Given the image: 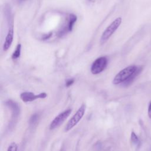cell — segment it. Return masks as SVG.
<instances>
[{
    "label": "cell",
    "instance_id": "9c48e42d",
    "mask_svg": "<svg viewBox=\"0 0 151 151\" xmlns=\"http://www.w3.org/2000/svg\"><path fill=\"white\" fill-rule=\"evenodd\" d=\"M142 70V66L137 67V68L135 71V72L130 76V77L127 81H126L124 83H123V85L124 86H127L130 85L133 81L134 78L140 73Z\"/></svg>",
    "mask_w": 151,
    "mask_h": 151
},
{
    "label": "cell",
    "instance_id": "30bf717a",
    "mask_svg": "<svg viewBox=\"0 0 151 151\" xmlns=\"http://www.w3.org/2000/svg\"><path fill=\"white\" fill-rule=\"evenodd\" d=\"M77 21V17L76 15H74V14H70V17H69V21H68V30L69 31H72L73 28V25L74 24V23L76 22Z\"/></svg>",
    "mask_w": 151,
    "mask_h": 151
},
{
    "label": "cell",
    "instance_id": "7a4b0ae2",
    "mask_svg": "<svg viewBox=\"0 0 151 151\" xmlns=\"http://www.w3.org/2000/svg\"><path fill=\"white\" fill-rule=\"evenodd\" d=\"M122 23V18L118 17L114 19L104 30L100 38V42L101 44L105 43L112 35V34L116 31V30L119 27Z\"/></svg>",
    "mask_w": 151,
    "mask_h": 151
},
{
    "label": "cell",
    "instance_id": "3957f363",
    "mask_svg": "<svg viewBox=\"0 0 151 151\" xmlns=\"http://www.w3.org/2000/svg\"><path fill=\"white\" fill-rule=\"evenodd\" d=\"M85 111L86 105L84 104H83L77 110L76 113L71 117V118L67 122V124L65 126L64 131L68 132L71 129H73L75 126H76L83 117Z\"/></svg>",
    "mask_w": 151,
    "mask_h": 151
},
{
    "label": "cell",
    "instance_id": "ac0fdd59",
    "mask_svg": "<svg viewBox=\"0 0 151 151\" xmlns=\"http://www.w3.org/2000/svg\"><path fill=\"white\" fill-rule=\"evenodd\" d=\"M19 2H22V1H25V0H18Z\"/></svg>",
    "mask_w": 151,
    "mask_h": 151
},
{
    "label": "cell",
    "instance_id": "8992f818",
    "mask_svg": "<svg viewBox=\"0 0 151 151\" xmlns=\"http://www.w3.org/2000/svg\"><path fill=\"white\" fill-rule=\"evenodd\" d=\"M9 27L8 31L5 37V42L3 45V50L4 51H7L9 48L11 47V44L13 41L14 38V22L13 19H9Z\"/></svg>",
    "mask_w": 151,
    "mask_h": 151
},
{
    "label": "cell",
    "instance_id": "9a60e30c",
    "mask_svg": "<svg viewBox=\"0 0 151 151\" xmlns=\"http://www.w3.org/2000/svg\"><path fill=\"white\" fill-rule=\"evenodd\" d=\"M74 83V80L73 79H70V80H68L67 81H66V83H65V86L67 87H70V86H71Z\"/></svg>",
    "mask_w": 151,
    "mask_h": 151
},
{
    "label": "cell",
    "instance_id": "5b68a950",
    "mask_svg": "<svg viewBox=\"0 0 151 151\" xmlns=\"http://www.w3.org/2000/svg\"><path fill=\"white\" fill-rule=\"evenodd\" d=\"M71 111H72L71 109H69L63 111V112L58 114L51 122L50 124V129L53 130L57 128L58 126H60L70 116Z\"/></svg>",
    "mask_w": 151,
    "mask_h": 151
},
{
    "label": "cell",
    "instance_id": "52a82bcc",
    "mask_svg": "<svg viewBox=\"0 0 151 151\" xmlns=\"http://www.w3.org/2000/svg\"><path fill=\"white\" fill-rule=\"evenodd\" d=\"M47 96V94L45 93L35 94L31 92H24L20 94V98L24 102L32 101L38 99H45Z\"/></svg>",
    "mask_w": 151,
    "mask_h": 151
},
{
    "label": "cell",
    "instance_id": "5bb4252c",
    "mask_svg": "<svg viewBox=\"0 0 151 151\" xmlns=\"http://www.w3.org/2000/svg\"><path fill=\"white\" fill-rule=\"evenodd\" d=\"M38 116L37 114H34V115H32V117L30 119V120H29L30 123H35L37 122V119H38Z\"/></svg>",
    "mask_w": 151,
    "mask_h": 151
},
{
    "label": "cell",
    "instance_id": "e0dca14e",
    "mask_svg": "<svg viewBox=\"0 0 151 151\" xmlns=\"http://www.w3.org/2000/svg\"><path fill=\"white\" fill-rule=\"evenodd\" d=\"M51 35H52V32H50V34H49L46 35H44V37L42 38V39H43V40H47V39H48V38L51 36Z\"/></svg>",
    "mask_w": 151,
    "mask_h": 151
},
{
    "label": "cell",
    "instance_id": "8fae6325",
    "mask_svg": "<svg viewBox=\"0 0 151 151\" xmlns=\"http://www.w3.org/2000/svg\"><path fill=\"white\" fill-rule=\"evenodd\" d=\"M21 50V45L20 44H19L17 45V46L15 48V50L14 51V52H13V54L12 55V59H14V60L17 59L20 57Z\"/></svg>",
    "mask_w": 151,
    "mask_h": 151
},
{
    "label": "cell",
    "instance_id": "277c9868",
    "mask_svg": "<svg viewBox=\"0 0 151 151\" xmlns=\"http://www.w3.org/2000/svg\"><path fill=\"white\" fill-rule=\"evenodd\" d=\"M107 64V59L105 57H101L97 58L92 64L91 72L93 74H98L102 72Z\"/></svg>",
    "mask_w": 151,
    "mask_h": 151
},
{
    "label": "cell",
    "instance_id": "6da1fadb",
    "mask_svg": "<svg viewBox=\"0 0 151 151\" xmlns=\"http://www.w3.org/2000/svg\"><path fill=\"white\" fill-rule=\"evenodd\" d=\"M137 68V66L132 65L123 69L114 77L113 83L114 84H119L122 83H124L135 72Z\"/></svg>",
    "mask_w": 151,
    "mask_h": 151
},
{
    "label": "cell",
    "instance_id": "7c38bea8",
    "mask_svg": "<svg viewBox=\"0 0 151 151\" xmlns=\"http://www.w3.org/2000/svg\"><path fill=\"white\" fill-rule=\"evenodd\" d=\"M18 146L15 142H12L8 146L7 151H17Z\"/></svg>",
    "mask_w": 151,
    "mask_h": 151
},
{
    "label": "cell",
    "instance_id": "4fadbf2b",
    "mask_svg": "<svg viewBox=\"0 0 151 151\" xmlns=\"http://www.w3.org/2000/svg\"><path fill=\"white\" fill-rule=\"evenodd\" d=\"M131 140L132 141V142L134 144H137L139 143V139L138 137L137 136V135L135 134V133L134 132H132L131 133Z\"/></svg>",
    "mask_w": 151,
    "mask_h": 151
},
{
    "label": "cell",
    "instance_id": "2e32d148",
    "mask_svg": "<svg viewBox=\"0 0 151 151\" xmlns=\"http://www.w3.org/2000/svg\"><path fill=\"white\" fill-rule=\"evenodd\" d=\"M148 116L151 119V102H150L148 107Z\"/></svg>",
    "mask_w": 151,
    "mask_h": 151
},
{
    "label": "cell",
    "instance_id": "ba28073f",
    "mask_svg": "<svg viewBox=\"0 0 151 151\" xmlns=\"http://www.w3.org/2000/svg\"><path fill=\"white\" fill-rule=\"evenodd\" d=\"M6 105L8 106L9 107V109L12 111V113L14 114V116H17L19 114V108L17 103L10 100H8L6 102Z\"/></svg>",
    "mask_w": 151,
    "mask_h": 151
}]
</instances>
